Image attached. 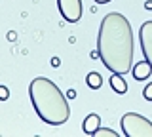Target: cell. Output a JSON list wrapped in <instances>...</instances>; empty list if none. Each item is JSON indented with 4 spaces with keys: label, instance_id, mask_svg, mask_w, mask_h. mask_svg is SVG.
I'll use <instances>...</instances> for the list:
<instances>
[{
    "label": "cell",
    "instance_id": "6da1fadb",
    "mask_svg": "<svg viewBox=\"0 0 152 137\" xmlns=\"http://www.w3.org/2000/svg\"><path fill=\"white\" fill-rule=\"evenodd\" d=\"M97 50L99 59L110 73L127 74L131 70L135 38L126 15L110 12L103 17L97 36Z\"/></svg>",
    "mask_w": 152,
    "mask_h": 137
},
{
    "label": "cell",
    "instance_id": "7a4b0ae2",
    "mask_svg": "<svg viewBox=\"0 0 152 137\" xmlns=\"http://www.w3.org/2000/svg\"><path fill=\"white\" fill-rule=\"evenodd\" d=\"M28 95L38 118L50 126H63L70 118L69 97L50 78L38 76L28 84Z\"/></svg>",
    "mask_w": 152,
    "mask_h": 137
},
{
    "label": "cell",
    "instance_id": "3957f363",
    "mask_svg": "<svg viewBox=\"0 0 152 137\" xmlns=\"http://www.w3.org/2000/svg\"><path fill=\"white\" fill-rule=\"evenodd\" d=\"M120 126L126 137H152V122L137 112H126Z\"/></svg>",
    "mask_w": 152,
    "mask_h": 137
},
{
    "label": "cell",
    "instance_id": "277c9868",
    "mask_svg": "<svg viewBox=\"0 0 152 137\" xmlns=\"http://www.w3.org/2000/svg\"><path fill=\"white\" fill-rule=\"evenodd\" d=\"M61 15L69 23H78L82 19V0H57Z\"/></svg>",
    "mask_w": 152,
    "mask_h": 137
},
{
    "label": "cell",
    "instance_id": "5b68a950",
    "mask_svg": "<svg viewBox=\"0 0 152 137\" xmlns=\"http://www.w3.org/2000/svg\"><path fill=\"white\" fill-rule=\"evenodd\" d=\"M139 42L145 59L152 65V21H145L139 29Z\"/></svg>",
    "mask_w": 152,
    "mask_h": 137
},
{
    "label": "cell",
    "instance_id": "8992f818",
    "mask_svg": "<svg viewBox=\"0 0 152 137\" xmlns=\"http://www.w3.org/2000/svg\"><path fill=\"white\" fill-rule=\"evenodd\" d=\"M131 73H133V78H135L137 82H141V80H146V78L152 74V65H150L146 59H142V61H139V63H137L135 67L131 69Z\"/></svg>",
    "mask_w": 152,
    "mask_h": 137
},
{
    "label": "cell",
    "instance_id": "52a82bcc",
    "mask_svg": "<svg viewBox=\"0 0 152 137\" xmlns=\"http://www.w3.org/2000/svg\"><path fill=\"white\" fill-rule=\"evenodd\" d=\"M101 127V118H99V114H88L82 124V130L86 135H93L95 131Z\"/></svg>",
    "mask_w": 152,
    "mask_h": 137
},
{
    "label": "cell",
    "instance_id": "ba28073f",
    "mask_svg": "<svg viewBox=\"0 0 152 137\" xmlns=\"http://www.w3.org/2000/svg\"><path fill=\"white\" fill-rule=\"evenodd\" d=\"M110 88L114 89L116 93H120V95H124V93L127 92V82L124 80V74H116V73H112V76H110Z\"/></svg>",
    "mask_w": 152,
    "mask_h": 137
},
{
    "label": "cell",
    "instance_id": "9c48e42d",
    "mask_svg": "<svg viewBox=\"0 0 152 137\" xmlns=\"http://www.w3.org/2000/svg\"><path fill=\"white\" fill-rule=\"evenodd\" d=\"M86 84H88L91 89H99V88L103 86V76L93 70V73H89L88 76H86Z\"/></svg>",
    "mask_w": 152,
    "mask_h": 137
},
{
    "label": "cell",
    "instance_id": "30bf717a",
    "mask_svg": "<svg viewBox=\"0 0 152 137\" xmlns=\"http://www.w3.org/2000/svg\"><path fill=\"white\" fill-rule=\"evenodd\" d=\"M93 137H118V133L114 130H110V127H99L93 133Z\"/></svg>",
    "mask_w": 152,
    "mask_h": 137
},
{
    "label": "cell",
    "instance_id": "8fae6325",
    "mask_svg": "<svg viewBox=\"0 0 152 137\" xmlns=\"http://www.w3.org/2000/svg\"><path fill=\"white\" fill-rule=\"evenodd\" d=\"M142 97H145L146 101H152V82L145 86V89H142Z\"/></svg>",
    "mask_w": 152,
    "mask_h": 137
},
{
    "label": "cell",
    "instance_id": "7c38bea8",
    "mask_svg": "<svg viewBox=\"0 0 152 137\" xmlns=\"http://www.w3.org/2000/svg\"><path fill=\"white\" fill-rule=\"evenodd\" d=\"M8 97H10V92H8V88H6V86H0V99H2V101H6Z\"/></svg>",
    "mask_w": 152,
    "mask_h": 137
},
{
    "label": "cell",
    "instance_id": "4fadbf2b",
    "mask_svg": "<svg viewBox=\"0 0 152 137\" xmlns=\"http://www.w3.org/2000/svg\"><path fill=\"white\" fill-rule=\"evenodd\" d=\"M59 65H61V59H59V57H51V67H55V69H57Z\"/></svg>",
    "mask_w": 152,
    "mask_h": 137
},
{
    "label": "cell",
    "instance_id": "5bb4252c",
    "mask_svg": "<svg viewBox=\"0 0 152 137\" xmlns=\"http://www.w3.org/2000/svg\"><path fill=\"white\" fill-rule=\"evenodd\" d=\"M66 97H69V99H76V89H69V92H66Z\"/></svg>",
    "mask_w": 152,
    "mask_h": 137
},
{
    "label": "cell",
    "instance_id": "9a60e30c",
    "mask_svg": "<svg viewBox=\"0 0 152 137\" xmlns=\"http://www.w3.org/2000/svg\"><path fill=\"white\" fill-rule=\"evenodd\" d=\"M145 8H146V10H152V0H146V2H145Z\"/></svg>",
    "mask_w": 152,
    "mask_h": 137
},
{
    "label": "cell",
    "instance_id": "2e32d148",
    "mask_svg": "<svg viewBox=\"0 0 152 137\" xmlns=\"http://www.w3.org/2000/svg\"><path fill=\"white\" fill-rule=\"evenodd\" d=\"M89 55H91V59H97V57H99V50H95V51H91V53H89Z\"/></svg>",
    "mask_w": 152,
    "mask_h": 137
},
{
    "label": "cell",
    "instance_id": "e0dca14e",
    "mask_svg": "<svg viewBox=\"0 0 152 137\" xmlns=\"http://www.w3.org/2000/svg\"><path fill=\"white\" fill-rule=\"evenodd\" d=\"M8 38H10V40H15L17 34H15V32H8Z\"/></svg>",
    "mask_w": 152,
    "mask_h": 137
},
{
    "label": "cell",
    "instance_id": "ac0fdd59",
    "mask_svg": "<svg viewBox=\"0 0 152 137\" xmlns=\"http://www.w3.org/2000/svg\"><path fill=\"white\" fill-rule=\"evenodd\" d=\"M97 4H108V2H112V0H95Z\"/></svg>",
    "mask_w": 152,
    "mask_h": 137
}]
</instances>
